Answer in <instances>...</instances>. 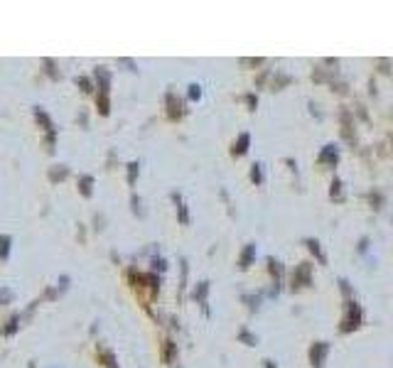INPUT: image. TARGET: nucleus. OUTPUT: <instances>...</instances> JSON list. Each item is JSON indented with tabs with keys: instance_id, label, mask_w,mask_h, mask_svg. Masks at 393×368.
Wrapping results in <instances>:
<instances>
[{
	"instance_id": "f257e3e1",
	"label": "nucleus",
	"mask_w": 393,
	"mask_h": 368,
	"mask_svg": "<svg viewBox=\"0 0 393 368\" xmlns=\"http://www.w3.org/2000/svg\"><path fill=\"white\" fill-rule=\"evenodd\" d=\"M8 245H10V238H0V258L8 256Z\"/></svg>"
}]
</instances>
